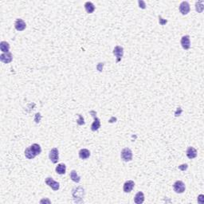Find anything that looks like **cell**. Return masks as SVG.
I'll return each mask as SVG.
<instances>
[{
    "label": "cell",
    "mask_w": 204,
    "mask_h": 204,
    "mask_svg": "<svg viewBox=\"0 0 204 204\" xmlns=\"http://www.w3.org/2000/svg\"><path fill=\"white\" fill-rule=\"evenodd\" d=\"M45 182H46V183L48 186L51 187V188L54 191H58L59 190V188H60V184H59V183L57 182V181H55V180H54L53 178H51V177L46 178V180H45Z\"/></svg>",
    "instance_id": "obj_5"
},
{
    "label": "cell",
    "mask_w": 204,
    "mask_h": 204,
    "mask_svg": "<svg viewBox=\"0 0 204 204\" xmlns=\"http://www.w3.org/2000/svg\"><path fill=\"white\" fill-rule=\"evenodd\" d=\"M14 27L18 31H22L26 27V24L22 18H17L14 22Z\"/></svg>",
    "instance_id": "obj_8"
},
{
    "label": "cell",
    "mask_w": 204,
    "mask_h": 204,
    "mask_svg": "<svg viewBox=\"0 0 204 204\" xmlns=\"http://www.w3.org/2000/svg\"><path fill=\"white\" fill-rule=\"evenodd\" d=\"M203 197H204L203 195H200L199 196V198H198V203H199L200 204L203 203V200H204Z\"/></svg>",
    "instance_id": "obj_24"
},
{
    "label": "cell",
    "mask_w": 204,
    "mask_h": 204,
    "mask_svg": "<svg viewBox=\"0 0 204 204\" xmlns=\"http://www.w3.org/2000/svg\"><path fill=\"white\" fill-rule=\"evenodd\" d=\"M135 186V183L134 181L133 180H128L126 181L125 183H124V186H123V190H124V192L125 193H130L133 189L134 188Z\"/></svg>",
    "instance_id": "obj_9"
},
{
    "label": "cell",
    "mask_w": 204,
    "mask_h": 204,
    "mask_svg": "<svg viewBox=\"0 0 204 204\" xmlns=\"http://www.w3.org/2000/svg\"><path fill=\"white\" fill-rule=\"evenodd\" d=\"M90 113L93 116V119H94V121H93L92 125H91V129H92V131L95 132V131H97L100 128V119L97 116V112L95 111L92 110V111L90 112Z\"/></svg>",
    "instance_id": "obj_2"
},
{
    "label": "cell",
    "mask_w": 204,
    "mask_h": 204,
    "mask_svg": "<svg viewBox=\"0 0 204 204\" xmlns=\"http://www.w3.org/2000/svg\"><path fill=\"white\" fill-rule=\"evenodd\" d=\"M134 202L136 204H141L144 202V195L142 191H139L138 193L136 194L134 198Z\"/></svg>",
    "instance_id": "obj_13"
},
{
    "label": "cell",
    "mask_w": 204,
    "mask_h": 204,
    "mask_svg": "<svg viewBox=\"0 0 204 204\" xmlns=\"http://www.w3.org/2000/svg\"><path fill=\"white\" fill-rule=\"evenodd\" d=\"M113 54H114L116 57H117L116 62H119V61L121 60L122 57H123V55H124V49H123V47L120 46H115L114 50H113Z\"/></svg>",
    "instance_id": "obj_7"
},
{
    "label": "cell",
    "mask_w": 204,
    "mask_h": 204,
    "mask_svg": "<svg viewBox=\"0 0 204 204\" xmlns=\"http://www.w3.org/2000/svg\"><path fill=\"white\" fill-rule=\"evenodd\" d=\"M77 116H78L79 119L77 121V123L79 125H85V121H84V118H83L82 116H81V114H77Z\"/></svg>",
    "instance_id": "obj_22"
},
{
    "label": "cell",
    "mask_w": 204,
    "mask_h": 204,
    "mask_svg": "<svg viewBox=\"0 0 204 204\" xmlns=\"http://www.w3.org/2000/svg\"><path fill=\"white\" fill-rule=\"evenodd\" d=\"M25 156L29 160H32L34 158H35V156H37L34 154V152L33 151L32 149L30 147H27L25 150Z\"/></svg>",
    "instance_id": "obj_18"
},
{
    "label": "cell",
    "mask_w": 204,
    "mask_h": 204,
    "mask_svg": "<svg viewBox=\"0 0 204 204\" xmlns=\"http://www.w3.org/2000/svg\"><path fill=\"white\" fill-rule=\"evenodd\" d=\"M30 148L32 149V151L34 152V154H35L36 156L39 155L40 153L42 152L41 146H40L39 144H38V143H34V144H32V145L30 146Z\"/></svg>",
    "instance_id": "obj_20"
},
{
    "label": "cell",
    "mask_w": 204,
    "mask_h": 204,
    "mask_svg": "<svg viewBox=\"0 0 204 204\" xmlns=\"http://www.w3.org/2000/svg\"><path fill=\"white\" fill-rule=\"evenodd\" d=\"M187 168V164H182L179 166V169L182 170V171H185Z\"/></svg>",
    "instance_id": "obj_26"
},
{
    "label": "cell",
    "mask_w": 204,
    "mask_h": 204,
    "mask_svg": "<svg viewBox=\"0 0 204 204\" xmlns=\"http://www.w3.org/2000/svg\"><path fill=\"white\" fill-rule=\"evenodd\" d=\"M173 189H174V191L176 193L182 194L185 191L186 186H185V184H184L183 181L178 180V181H176V183L173 184Z\"/></svg>",
    "instance_id": "obj_3"
},
{
    "label": "cell",
    "mask_w": 204,
    "mask_h": 204,
    "mask_svg": "<svg viewBox=\"0 0 204 204\" xmlns=\"http://www.w3.org/2000/svg\"><path fill=\"white\" fill-rule=\"evenodd\" d=\"M121 157L125 162H129L133 160V151L129 147H125L121 151Z\"/></svg>",
    "instance_id": "obj_1"
},
{
    "label": "cell",
    "mask_w": 204,
    "mask_h": 204,
    "mask_svg": "<svg viewBox=\"0 0 204 204\" xmlns=\"http://www.w3.org/2000/svg\"><path fill=\"white\" fill-rule=\"evenodd\" d=\"M85 9L87 13L92 14L93 11H95V6L93 5L92 2H86L85 3Z\"/></svg>",
    "instance_id": "obj_16"
},
{
    "label": "cell",
    "mask_w": 204,
    "mask_h": 204,
    "mask_svg": "<svg viewBox=\"0 0 204 204\" xmlns=\"http://www.w3.org/2000/svg\"><path fill=\"white\" fill-rule=\"evenodd\" d=\"M203 3L204 1H198L195 3V10L196 11H198L199 13H201L203 11Z\"/></svg>",
    "instance_id": "obj_21"
},
{
    "label": "cell",
    "mask_w": 204,
    "mask_h": 204,
    "mask_svg": "<svg viewBox=\"0 0 204 204\" xmlns=\"http://www.w3.org/2000/svg\"><path fill=\"white\" fill-rule=\"evenodd\" d=\"M13 57H12V54L11 52H8V53H3L0 55V60L1 61H3V63H10L12 61Z\"/></svg>",
    "instance_id": "obj_11"
},
{
    "label": "cell",
    "mask_w": 204,
    "mask_h": 204,
    "mask_svg": "<svg viewBox=\"0 0 204 204\" xmlns=\"http://www.w3.org/2000/svg\"><path fill=\"white\" fill-rule=\"evenodd\" d=\"M0 50L3 53H8L10 52V44L5 41H3L0 42Z\"/></svg>",
    "instance_id": "obj_17"
},
{
    "label": "cell",
    "mask_w": 204,
    "mask_h": 204,
    "mask_svg": "<svg viewBox=\"0 0 204 204\" xmlns=\"http://www.w3.org/2000/svg\"><path fill=\"white\" fill-rule=\"evenodd\" d=\"M181 46L184 50H188L190 49L191 47V41H190V36L189 35H184L181 38Z\"/></svg>",
    "instance_id": "obj_10"
},
{
    "label": "cell",
    "mask_w": 204,
    "mask_h": 204,
    "mask_svg": "<svg viewBox=\"0 0 204 204\" xmlns=\"http://www.w3.org/2000/svg\"><path fill=\"white\" fill-rule=\"evenodd\" d=\"M186 156L188 157V159H190V160L195 159V158L197 156V151L193 147H188V148L186 149Z\"/></svg>",
    "instance_id": "obj_12"
},
{
    "label": "cell",
    "mask_w": 204,
    "mask_h": 204,
    "mask_svg": "<svg viewBox=\"0 0 204 204\" xmlns=\"http://www.w3.org/2000/svg\"><path fill=\"white\" fill-rule=\"evenodd\" d=\"M190 5L186 1H183L179 5V11L183 15H186L188 14L190 12Z\"/></svg>",
    "instance_id": "obj_6"
},
{
    "label": "cell",
    "mask_w": 204,
    "mask_h": 204,
    "mask_svg": "<svg viewBox=\"0 0 204 204\" xmlns=\"http://www.w3.org/2000/svg\"><path fill=\"white\" fill-rule=\"evenodd\" d=\"M159 22H160V23L161 24V25H164L165 23H167V20H164L163 18H161V16H159Z\"/></svg>",
    "instance_id": "obj_25"
},
{
    "label": "cell",
    "mask_w": 204,
    "mask_h": 204,
    "mask_svg": "<svg viewBox=\"0 0 204 204\" xmlns=\"http://www.w3.org/2000/svg\"><path fill=\"white\" fill-rule=\"evenodd\" d=\"M55 171L59 175H64L66 172V166L64 164H59L55 168Z\"/></svg>",
    "instance_id": "obj_15"
},
{
    "label": "cell",
    "mask_w": 204,
    "mask_h": 204,
    "mask_svg": "<svg viewBox=\"0 0 204 204\" xmlns=\"http://www.w3.org/2000/svg\"><path fill=\"white\" fill-rule=\"evenodd\" d=\"M49 158L53 164H57L59 160V151L57 147H54L50 150L49 153Z\"/></svg>",
    "instance_id": "obj_4"
},
{
    "label": "cell",
    "mask_w": 204,
    "mask_h": 204,
    "mask_svg": "<svg viewBox=\"0 0 204 204\" xmlns=\"http://www.w3.org/2000/svg\"><path fill=\"white\" fill-rule=\"evenodd\" d=\"M41 118H42L41 114H40V113H37V114L35 115V119H34V121H35L36 123H39Z\"/></svg>",
    "instance_id": "obj_23"
},
{
    "label": "cell",
    "mask_w": 204,
    "mask_h": 204,
    "mask_svg": "<svg viewBox=\"0 0 204 204\" xmlns=\"http://www.w3.org/2000/svg\"><path fill=\"white\" fill-rule=\"evenodd\" d=\"M90 156V150L86 149V148H82L79 151V157L81 160H87Z\"/></svg>",
    "instance_id": "obj_14"
},
{
    "label": "cell",
    "mask_w": 204,
    "mask_h": 204,
    "mask_svg": "<svg viewBox=\"0 0 204 204\" xmlns=\"http://www.w3.org/2000/svg\"><path fill=\"white\" fill-rule=\"evenodd\" d=\"M139 5H140V7H141L142 9H144L145 8V3L143 2V1H139Z\"/></svg>",
    "instance_id": "obj_27"
},
{
    "label": "cell",
    "mask_w": 204,
    "mask_h": 204,
    "mask_svg": "<svg viewBox=\"0 0 204 204\" xmlns=\"http://www.w3.org/2000/svg\"><path fill=\"white\" fill-rule=\"evenodd\" d=\"M70 179L75 183H79L81 181V177L77 175V173L75 170H73L70 172Z\"/></svg>",
    "instance_id": "obj_19"
}]
</instances>
